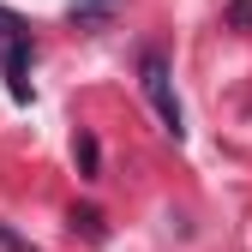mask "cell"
Instances as JSON below:
<instances>
[{
  "mask_svg": "<svg viewBox=\"0 0 252 252\" xmlns=\"http://www.w3.org/2000/svg\"><path fill=\"white\" fill-rule=\"evenodd\" d=\"M228 24L234 30H252V0H228Z\"/></svg>",
  "mask_w": 252,
  "mask_h": 252,
  "instance_id": "6",
  "label": "cell"
},
{
  "mask_svg": "<svg viewBox=\"0 0 252 252\" xmlns=\"http://www.w3.org/2000/svg\"><path fill=\"white\" fill-rule=\"evenodd\" d=\"M78 6H102V0H78Z\"/></svg>",
  "mask_w": 252,
  "mask_h": 252,
  "instance_id": "7",
  "label": "cell"
},
{
  "mask_svg": "<svg viewBox=\"0 0 252 252\" xmlns=\"http://www.w3.org/2000/svg\"><path fill=\"white\" fill-rule=\"evenodd\" d=\"M0 72H6V90H12V102H30V36H12V42H0Z\"/></svg>",
  "mask_w": 252,
  "mask_h": 252,
  "instance_id": "2",
  "label": "cell"
},
{
  "mask_svg": "<svg viewBox=\"0 0 252 252\" xmlns=\"http://www.w3.org/2000/svg\"><path fill=\"white\" fill-rule=\"evenodd\" d=\"M138 84H144V96H150L156 120H162V132L180 144V138H186V114H180V96H174V72H168V60L156 54V48L138 60Z\"/></svg>",
  "mask_w": 252,
  "mask_h": 252,
  "instance_id": "1",
  "label": "cell"
},
{
  "mask_svg": "<svg viewBox=\"0 0 252 252\" xmlns=\"http://www.w3.org/2000/svg\"><path fill=\"white\" fill-rule=\"evenodd\" d=\"M72 156H78V168H84V174H96V162H102V150H96V138H90V132H78Z\"/></svg>",
  "mask_w": 252,
  "mask_h": 252,
  "instance_id": "4",
  "label": "cell"
},
{
  "mask_svg": "<svg viewBox=\"0 0 252 252\" xmlns=\"http://www.w3.org/2000/svg\"><path fill=\"white\" fill-rule=\"evenodd\" d=\"M12 36H30V30H24V18H18V12L0 6V42H12Z\"/></svg>",
  "mask_w": 252,
  "mask_h": 252,
  "instance_id": "5",
  "label": "cell"
},
{
  "mask_svg": "<svg viewBox=\"0 0 252 252\" xmlns=\"http://www.w3.org/2000/svg\"><path fill=\"white\" fill-rule=\"evenodd\" d=\"M72 234H84V240H108L102 210H72Z\"/></svg>",
  "mask_w": 252,
  "mask_h": 252,
  "instance_id": "3",
  "label": "cell"
}]
</instances>
